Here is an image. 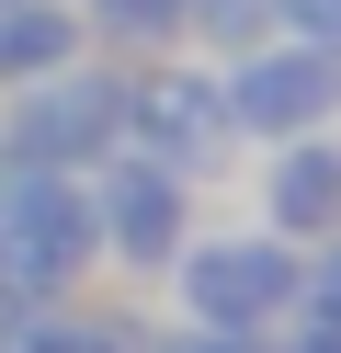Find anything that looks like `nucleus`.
<instances>
[{
	"label": "nucleus",
	"instance_id": "obj_1",
	"mask_svg": "<svg viewBox=\"0 0 341 353\" xmlns=\"http://www.w3.org/2000/svg\"><path fill=\"white\" fill-rule=\"evenodd\" d=\"M125 148V69H45V80H12V160L34 171H80Z\"/></svg>",
	"mask_w": 341,
	"mask_h": 353
},
{
	"label": "nucleus",
	"instance_id": "obj_2",
	"mask_svg": "<svg viewBox=\"0 0 341 353\" xmlns=\"http://www.w3.org/2000/svg\"><path fill=\"white\" fill-rule=\"evenodd\" d=\"M216 92H227V125L239 137H307V125L341 114V57L296 46V34H262V46H239V69Z\"/></svg>",
	"mask_w": 341,
	"mask_h": 353
},
{
	"label": "nucleus",
	"instance_id": "obj_3",
	"mask_svg": "<svg viewBox=\"0 0 341 353\" xmlns=\"http://www.w3.org/2000/svg\"><path fill=\"white\" fill-rule=\"evenodd\" d=\"M125 137L148 148L159 171H182V183H194V171L227 160V137H239V125H227V92H216L205 69L148 57V69H125Z\"/></svg>",
	"mask_w": 341,
	"mask_h": 353
},
{
	"label": "nucleus",
	"instance_id": "obj_4",
	"mask_svg": "<svg viewBox=\"0 0 341 353\" xmlns=\"http://www.w3.org/2000/svg\"><path fill=\"white\" fill-rule=\"evenodd\" d=\"M171 274H182V307L205 330H250V319H273L296 296L285 239H194V251H171Z\"/></svg>",
	"mask_w": 341,
	"mask_h": 353
},
{
	"label": "nucleus",
	"instance_id": "obj_5",
	"mask_svg": "<svg viewBox=\"0 0 341 353\" xmlns=\"http://www.w3.org/2000/svg\"><path fill=\"white\" fill-rule=\"evenodd\" d=\"M91 239H103L114 262H136V274H159V262L182 251V171H159L148 148H136V160L91 194Z\"/></svg>",
	"mask_w": 341,
	"mask_h": 353
},
{
	"label": "nucleus",
	"instance_id": "obj_6",
	"mask_svg": "<svg viewBox=\"0 0 341 353\" xmlns=\"http://www.w3.org/2000/svg\"><path fill=\"white\" fill-rule=\"evenodd\" d=\"M262 205H273V228L285 239H318V228H341V137H273V171H262Z\"/></svg>",
	"mask_w": 341,
	"mask_h": 353
},
{
	"label": "nucleus",
	"instance_id": "obj_7",
	"mask_svg": "<svg viewBox=\"0 0 341 353\" xmlns=\"http://www.w3.org/2000/svg\"><path fill=\"white\" fill-rule=\"evenodd\" d=\"M91 34H80V0H0V80H45L68 69Z\"/></svg>",
	"mask_w": 341,
	"mask_h": 353
},
{
	"label": "nucleus",
	"instance_id": "obj_8",
	"mask_svg": "<svg viewBox=\"0 0 341 353\" xmlns=\"http://www.w3.org/2000/svg\"><path fill=\"white\" fill-rule=\"evenodd\" d=\"M80 34L136 46V57H171L182 46V0H80Z\"/></svg>",
	"mask_w": 341,
	"mask_h": 353
},
{
	"label": "nucleus",
	"instance_id": "obj_9",
	"mask_svg": "<svg viewBox=\"0 0 341 353\" xmlns=\"http://www.w3.org/2000/svg\"><path fill=\"white\" fill-rule=\"evenodd\" d=\"M182 34H216V46H262L273 0H182Z\"/></svg>",
	"mask_w": 341,
	"mask_h": 353
},
{
	"label": "nucleus",
	"instance_id": "obj_10",
	"mask_svg": "<svg viewBox=\"0 0 341 353\" xmlns=\"http://www.w3.org/2000/svg\"><path fill=\"white\" fill-rule=\"evenodd\" d=\"M273 34H296V46H330V57H341V0H273Z\"/></svg>",
	"mask_w": 341,
	"mask_h": 353
},
{
	"label": "nucleus",
	"instance_id": "obj_11",
	"mask_svg": "<svg viewBox=\"0 0 341 353\" xmlns=\"http://www.w3.org/2000/svg\"><path fill=\"white\" fill-rule=\"evenodd\" d=\"M296 296L318 307V330H341V239L318 251V274H296Z\"/></svg>",
	"mask_w": 341,
	"mask_h": 353
},
{
	"label": "nucleus",
	"instance_id": "obj_12",
	"mask_svg": "<svg viewBox=\"0 0 341 353\" xmlns=\"http://www.w3.org/2000/svg\"><path fill=\"white\" fill-rule=\"evenodd\" d=\"M23 353H114V330H23Z\"/></svg>",
	"mask_w": 341,
	"mask_h": 353
},
{
	"label": "nucleus",
	"instance_id": "obj_13",
	"mask_svg": "<svg viewBox=\"0 0 341 353\" xmlns=\"http://www.w3.org/2000/svg\"><path fill=\"white\" fill-rule=\"evenodd\" d=\"M171 353H250V330H194V342H171Z\"/></svg>",
	"mask_w": 341,
	"mask_h": 353
},
{
	"label": "nucleus",
	"instance_id": "obj_14",
	"mask_svg": "<svg viewBox=\"0 0 341 353\" xmlns=\"http://www.w3.org/2000/svg\"><path fill=\"white\" fill-rule=\"evenodd\" d=\"M296 353H341V330H307V342H296Z\"/></svg>",
	"mask_w": 341,
	"mask_h": 353
}]
</instances>
